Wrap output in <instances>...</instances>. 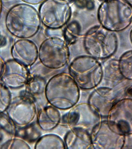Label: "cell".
Wrapping results in <instances>:
<instances>
[{
  "label": "cell",
  "instance_id": "1",
  "mask_svg": "<svg viewBox=\"0 0 132 149\" xmlns=\"http://www.w3.org/2000/svg\"><path fill=\"white\" fill-rule=\"evenodd\" d=\"M80 88L69 73H60L46 83L45 97L47 103L60 110L71 109L78 103Z\"/></svg>",
  "mask_w": 132,
  "mask_h": 149
},
{
  "label": "cell",
  "instance_id": "2",
  "mask_svg": "<svg viewBox=\"0 0 132 149\" xmlns=\"http://www.w3.org/2000/svg\"><path fill=\"white\" fill-rule=\"evenodd\" d=\"M41 23L38 11L31 5L18 3L13 6L6 15L7 30L20 39H29L38 33Z\"/></svg>",
  "mask_w": 132,
  "mask_h": 149
},
{
  "label": "cell",
  "instance_id": "3",
  "mask_svg": "<svg viewBox=\"0 0 132 149\" xmlns=\"http://www.w3.org/2000/svg\"><path fill=\"white\" fill-rule=\"evenodd\" d=\"M100 25L110 31H124L132 23V5L127 0L103 1L97 10Z\"/></svg>",
  "mask_w": 132,
  "mask_h": 149
},
{
  "label": "cell",
  "instance_id": "4",
  "mask_svg": "<svg viewBox=\"0 0 132 149\" xmlns=\"http://www.w3.org/2000/svg\"><path fill=\"white\" fill-rule=\"evenodd\" d=\"M68 72L80 89L89 91L98 87L103 77L102 65L89 55L78 56L72 60Z\"/></svg>",
  "mask_w": 132,
  "mask_h": 149
},
{
  "label": "cell",
  "instance_id": "5",
  "mask_svg": "<svg viewBox=\"0 0 132 149\" xmlns=\"http://www.w3.org/2000/svg\"><path fill=\"white\" fill-rule=\"evenodd\" d=\"M83 45L89 55L98 59H109L115 54L118 47L115 32L100 25L89 29L83 37Z\"/></svg>",
  "mask_w": 132,
  "mask_h": 149
},
{
  "label": "cell",
  "instance_id": "6",
  "mask_svg": "<svg viewBox=\"0 0 132 149\" xmlns=\"http://www.w3.org/2000/svg\"><path fill=\"white\" fill-rule=\"evenodd\" d=\"M70 58L69 45L63 38L51 36L40 44L38 59L41 65L52 70H60L68 65Z\"/></svg>",
  "mask_w": 132,
  "mask_h": 149
},
{
  "label": "cell",
  "instance_id": "7",
  "mask_svg": "<svg viewBox=\"0 0 132 149\" xmlns=\"http://www.w3.org/2000/svg\"><path fill=\"white\" fill-rule=\"evenodd\" d=\"M72 10L68 0H46L38 10L41 24L50 30H58L67 25Z\"/></svg>",
  "mask_w": 132,
  "mask_h": 149
},
{
  "label": "cell",
  "instance_id": "8",
  "mask_svg": "<svg viewBox=\"0 0 132 149\" xmlns=\"http://www.w3.org/2000/svg\"><path fill=\"white\" fill-rule=\"evenodd\" d=\"M102 117L88 102L77 103L61 119L69 129L85 130L91 134L94 129L102 122Z\"/></svg>",
  "mask_w": 132,
  "mask_h": 149
},
{
  "label": "cell",
  "instance_id": "9",
  "mask_svg": "<svg viewBox=\"0 0 132 149\" xmlns=\"http://www.w3.org/2000/svg\"><path fill=\"white\" fill-rule=\"evenodd\" d=\"M12 99L6 112L17 128L28 126L36 120L38 110L37 102L24 91Z\"/></svg>",
  "mask_w": 132,
  "mask_h": 149
},
{
  "label": "cell",
  "instance_id": "10",
  "mask_svg": "<svg viewBox=\"0 0 132 149\" xmlns=\"http://www.w3.org/2000/svg\"><path fill=\"white\" fill-rule=\"evenodd\" d=\"M107 122L111 130L119 134H132V99L124 98L116 101L109 111Z\"/></svg>",
  "mask_w": 132,
  "mask_h": 149
},
{
  "label": "cell",
  "instance_id": "11",
  "mask_svg": "<svg viewBox=\"0 0 132 149\" xmlns=\"http://www.w3.org/2000/svg\"><path fill=\"white\" fill-rule=\"evenodd\" d=\"M93 149H120L126 142V136L111 130L106 121H102L91 134Z\"/></svg>",
  "mask_w": 132,
  "mask_h": 149
},
{
  "label": "cell",
  "instance_id": "12",
  "mask_svg": "<svg viewBox=\"0 0 132 149\" xmlns=\"http://www.w3.org/2000/svg\"><path fill=\"white\" fill-rule=\"evenodd\" d=\"M30 76L28 68L12 59L6 62L1 81L9 88L18 89L25 87Z\"/></svg>",
  "mask_w": 132,
  "mask_h": 149
},
{
  "label": "cell",
  "instance_id": "13",
  "mask_svg": "<svg viewBox=\"0 0 132 149\" xmlns=\"http://www.w3.org/2000/svg\"><path fill=\"white\" fill-rule=\"evenodd\" d=\"M11 54L14 60L27 67L31 68L38 59V49L32 41L21 38L13 44Z\"/></svg>",
  "mask_w": 132,
  "mask_h": 149
},
{
  "label": "cell",
  "instance_id": "14",
  "mask_svg": "<svg viewBox=\"0 0 132 149\" xmlns=\"http://www.w3.org/2000/svg\"><path fill=\"white\" fill-rule=\"evenodd\" d=\"M113 88L98 86L89 95L88 102L98 112L102 117H107L109 111L116 102Z\"/></svg>",
  "mask_w": 132,
  "mask_h": 149
},
{
  "label": "cell",
  "instance_id": "15",
  "mask_svg": "<svg viewBox=\"0 0 132 149\" xmlns=\"http://www.w3.org/2000/svg\"><path fill=\"white\" fill-rule=\"evenodd\" d=\"M60 110L48 105L38 111L36 123L41 130L50 131L55 129L61 122Z\"/></svg>",
  "mask_w": 132,
  "mask_h": 149
},
{
  "label": "cell",
  "instance_id": "16",
  "mask_svg": "<svg viewBox=\"0 0 132 149\" xmlns=\"http://www.w3.org/2000/svg\"><path fill=\"white\" fill-rule=\"evenodd\" d=\"M64 141L66 149H93L91 134L81 129H69L65 135Z\"/></svg>",
  "mask_w": 132,
  "mask_h": 149
},
{
  "label": "cell",
  "instance_id": "17",
  "mask_svg": "<svg viewBox=\"0 0 132 149\" xmlns=\"http://www.w3.org/2000/svg\"><path fill=\"white\" fill-rule=\"evenodd\" d=\"M16 129L6 113H0V148H9L16 137Z\"/></svg>",
  "mask_w": 132,
  "mask_h": 149
},
{
  "label": "cell",
  "instance_id": "18",
  "mask_svg": "<svg viewBox=\"0 0 132 149\" xmlns=\"http://www.w3.org/2000/svg\"><path fill=\"white\" fill-rule=\"evenodd\" d=\"M102 79L100 85L105 84L101 86L112 88V86L123 78L119 71L118 61L114 59L107 61L102 65Z\"/></svg>",
  "mask_w": 132,
  "mask_h": 149
},
{
  "label": "cell",
  "instance_id": "19",
  "mask_svg": "<svg viewBox=\"0 0 132 149\" xmlns=\"http://www.w3.org/2000/svg\"><path fill=\"white\" fill-rule=\"evenodd\" d=\"M46 81L43 77L31 74L25 87V93L36 100L37 97L44 94Z\"/></svg>",
  "mask_w": 132,
  "mask_h": 149
},
{
  "label": "cell",
  "instance_id": "20",
  "mask_svg": "<svg viewBox=\"0 0 132 149\" xmlns=\"http://www.w3.org/2000/svg\"><path fill=\"white\" fill-rule=\"evenodd\" d=\"M36 149H66L64 141L58 135L46 134L41 136L36 142Z\"/></svg>",
  "mask_w": 132,
  "mask_h": 149
},
{
  "label": "cell",
  "instance_id": "21",
  "mask_svg": "<svg viewBox=\"0 0 132 149\" xmlns=\"http://www.w3.org/2000/svg\"><path fill=\"white\" fill-rule=\"evenodd\" d=\"M40 130L34 122L24 127L17 128L15 137L21 138L28 143H36L41 136Z\"/></svg>",
  "mask_w": 132,
  "mask_h": 149
},
{
  "label": "cell",
  "instance_id": "22",
  "mask_svg": "<svg viewBox=\"0 0 132 149\" xmlns=\"http://www.w3.org/2000/svg\"><path fill=\"white\" fill-rule=\"evenodd\" d=\"M82 27L78 21L74 20L66 25L63 31V39L68 45L75 44L80 36Z\"/></svg>",
  "mask_w": 132,
  "mask_h": 149
},
{
  "label": "cell",
  "instance_id": "23",
  "mask_svg": "<svg viewBox=\"0 0 132 149\" xmlns=\"http://www.w3.org/2000/svg\"><path fill=\"white\" fill-rule=\"evenodd\" d=\"M118 61L119 71L122 77L132 80V50L123 54Z\"/></svg>",
  "mask_w": 132,
  "mask_h": 149
},
{
  "label": "cell",
  "instance_id": "24",
  "mask_svg": "<svg viewBox=\"0 0 132 149\" xmlns=\"http://www.w3.org/2000/svg\"><path fill=\"white\" fill-rule=\"evenodd\" d=\"M12 99L9 88L0 80V113L5 112Z\"/></svg>",
  "mask_w": 132,
  "mask_h": 149
},
{
  "label": "cell",
  "instance_id": "25",
  "mask_svg": "<svg viewBox=\"0 0 132 149\" xmlns=\"http://www.w3.org/2000/svg\"><path fill=\"white\" fill-rule=\"evenodd\" d=\"M9 148L31 149L28 143L19 137H15L12 141Z\"/></svg>",
  "mask_w": 132,
  "mask_h": 149
},
{
  "label": "cell",
  "instance_id": "26",
  "mask_svg": "<svg viewBox=\"0 0 132 149\" xmlns=\"http://www.w3.org/2000/svg\"><path fill=\"white\" fill-rule=\"evenodd\" d=\"M8 44V37L4 31L0 30V50L5 48Z\"/></svg>",
  "mask_w": 132,
  "mask_h": 149
},
{
  "label": "cell",
  "instance_id": "27",
  "mask_svg": "<svg viewBox=\"0 0 132 149\" xmlns=\"http://www.w3.org/2000/svg\"><path fill=\"white\" fill-rule=\"evenodd\" d=\"M5 62L3 58L0 56V80L3 75L5 67Z\"/></svg>",
  "mask_w": 132,
  "mask_h": 149
},
{
  "label": "cell",
  "instance_id": "28",
  "mask_svg": "<svg viewBox=\"0 0 132 149\" xmlns=\"http://www.w3.org/2000/svg\"><path fill=\"white\" fill-rule=\"evenodd\" d=\"M24 3L30 5H37L41 4L46 0H21Z\"/></svg>",
  "mask_w": 132,
  "mask_h": 149
},
{
  "label": "cell",
  "instance_id": "29",
  "mask_svg": "<svg viewBox=\"0 0 132 149\" xmlns=\"http://www.w3.org/2000/svg\"><path fill=\"white\" fill-rule=\"evenodd\" d=\"M2 9H3V3L2 0H0V17L2 14Z\"/></svg>",
  "mask_w": 132,
  "mask_h": 149
},
{
  "label": "cell",
  "instance_id": "30",
  "mask_svg": "<svg viewBox=\"0 0 132 149\" xmlns=\"http://www.w3.org/2000/svg\"><path fill=\"white\" fill-rule=\"evenodd\" d=\"M129 38L130 40L131 43L132 44V29L131 30L129 33Z\"/></svg>",
  "mask_w": 132,
  "mask_h": 149
},
{
  "label": "cell",
  "instance_id": "31",
  "mask_svg": "<svg viewBox=\"0 0 132 149\" xmlns=\"http://www.w3.org/2000/svg\"><path fill=\"white\" fill-rule=\"evenodd\" d=\"M100 1H107V0H100Z\"/></svg>",
  "mask_w": 132,
  "mask_h": 149
},
{
  "label": "cell",
  "instance_id": "32",
  "mask_svg": "<svg viewBox=\"0 0 132 149\" xmlns=\"http://www.w3.org/2000/svg\"><path fill=\"white\" fill-rule=\"evenodd\" d=\"M68 1H69V2H70V1H72V0H68Z\"/></svg>",
  "mask_w": 132,
  "mask_h": 149
}]
</instances>
